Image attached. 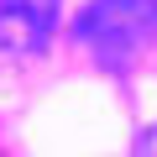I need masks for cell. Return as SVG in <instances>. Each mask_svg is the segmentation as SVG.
Instances as JSON below:
<instances>
[{
	"label": "cell",
	"instance_id": "obj_2",
	"mask_svg": "<svg viewBox=\"0 0 157 157\" xmlns=\"http://www.w3.org/2000/svg\"><path fill=\"white\" fill-rule=\"evenodd\" d=\"M63 0H0V52L11 58H37L58 26Z\"/></svg>",
	"mask_w": 157,
	"mask_h": 157
},
{
	"label": "cell",
	"instance_id": "obj_1",
	"mask_svg": "<svg viewBox=\"0 0 157 157\" xmlns=\"http://www.w3.org/2000/svg\"><path fill=\"white\" fill-rule=\"evenodd\" d=\"M157 26V11H152V0H94V6L78 16V42H84L100 63L121 68L141 52V42L152 37Z\"/></svg>",
	"mask_w": 157,
	"mask_h": 157
},
{
	"label": "cell",
	"instance_id": "obj_3",
	"mask_svg": "<svg viewBox=\"0 0 157 157\" xmlns=\"http://www.w3.org/2000/svg\"><path fill=\"white\" fill-rule=\"evenodd\" d=\"M152 11H157V0H152Z\"/></svg>",
	"mask_w": 157,
	"mask_h": 157
}]
</instances>
